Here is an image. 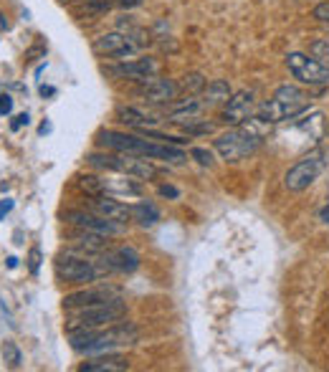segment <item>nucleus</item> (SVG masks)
Masks as SVG:
<instances>
[{"instance_id": "obj_1", "label": "nucleus", "mask_w": 329, "mask_h": 372, "mask_svg": "<svg viewBox=\"0 0 329 372\" xmlns=\"http://www.w3.org/2000/svg\"><path fill=\"white\" fill-rule=\"evenodd\" d=\"M71 347L79 355H104L114 352L119 347H129L139 339V332L129 322H117L109 327H99V329H79L69 332Z\"/></svg>"}, {"instance_id": "obj_2", "label": "nucleus", "mask_w": 329, "mask_h": 372, "mask_svg": "<svg viewBox=\"0 0 329 372\" xmlns=\"http://www.w3.org/2000/svg\"><path fill=\"white\" fill-rule=\"evenodd\" d=\"M269 129H271V124H266L264 119H259L254 114L241 127H233L225 134H220L218 140L213 142V147L220 155V160H225V163H241L243 158H249V155H254L259 150Z\"/></svg>"}, {"instance_id": "obj_3", "label": "nucleus", "mask_w": 329, "mask_h": 372, "mask_svg": "<svg viewBox=\"0 0 329 372\" xmlns=\"http://www.w3.org/2000/svg\"><path fill=\"white\" fill-rule=\"evenodd\" d=\"M99 147L112 152H124V155H139V158H150V160H168V163H183L188 155L183 150L173 145H160V142L142 140L137 134L129 132H114V129H104V132L97 134Z\"/></svg>"}, {"instance_id": "obj_4", "label": "nucleus", "mask_w": 329, "mask_h": 372, "mask_svg": "<svg viewBox=\"0 0 329 372\" xmlns=\"http://www.w3.org/2000/svg\"><path fill=\"white\" fill-rule=\"evenodd\" d=\"M306 106H309V99H306V94L301 92L299 87H294V84H281V87L274 92L271 99L264 102V104L256 109V116L264 119L266 124H279L299 116Z\"/></svg>"}, {"instance_id": "obj_5", "label": "nucleus", "mask_w": 329, "mask_h": 372, "mask_svg": "<svg viewBox=\"0 0 329 372\" xmlns=\"http://www.w3.org/2000/svg\"><path fill=\"white\" fill-rule=\"evenodd\" d=\"M127 317V304L117 299V302L107 304H92V307H76L66 309V329L79 332V329H99V327L117 324Z\"/></svg>"}, {"instance_id": "obj_6", "label": "nucleus", "mask_w": 329, "mask_h": 372, "mask_svg": "<svg viewBox=\"0 0 329 372\" xmlns=\"http://www.w3.org/2000/svg\"><path fill=\"white\" fill-rule=\"evenodd\" d=\"M89 165L102 170H109L117 175H129V177H139V180H150L157 175V168L147 158L139 155H124V152H94L89 155Z\"/></svg>"}, {"instance_id": "obj_7", "label": "nucleus", "mask_w": 329, "mask_h": 372, "mask_svg": "<svg viewBox=\"0 0 329 372\" xmlns=\"http://www.w3.org/2000/svg\"><path fill=\"white\" fill-rule=\"evenodd\" d=\"M327 165H329V152L324 150V147H317V150H312L309 155L296 160V163L286 170V175H284V187L289 192L306 190V187L319 180V175L327 170Z\"/></svg>"}, {"instance_id": "obj_8", "label": "nucleus", "mask_w": 329, "mask_h": 372, "mask_svg": "<svg viewBox=\"0 0 329 372\" xmlns=\"http://www.w3.org/2000/svg\"><path fill=\"white\" fill-rule=\"evenodd\" d=\"M286 69H289V74L294 76L296 82L306 84V87H324V84H329V64L309 56V53H286Z\"/></svg>"}, {"instance_id": "obj_9", "label": "nucleus", "mask_w": 329, "mask_h": 372, "mask_svg": "<svg viewBox=\"0 0 329 372\" xmlns=\"http://www.w3.org/2000/svg\"><path fill=\"white\" fill-rule=\"evenodd\" d=\"M56 266V276L66 284H79L87 286L92 281H97L102 276L104 268H99L94 261H89L87 256H76V253H61V256L53 261Z\"/></svg>"}, {"instance_id": "obj_10", "label": "nucleus", "mask_w": 329, "mask_h": 372, "mask_svg": "<svg viewBox=\"0 0 329 372\" xmlns=\"http://www.w3.org/2000/svg\"><path fill=\"white\" fill-rule=\"evenodd\" d=\"M122 299V289L114 284H87L84 289L66 294L64 297V309H76V307H92V304H107Z\"/></svg>"}, {"instance_id": "obj_11", "label": "nucleus", "mask_w": 329, "mask_h": 372, "mask_svg": "<svg viewBox=\"0 0 329 372\" xmlns=\"http://www.w3.org/2000/svg\"><path fill=\"white\" fill-rule=\"evenodd\" d=\"M94 53L99 56H112L117 61H132L137 58V43L122 31H109L94 38Z\"/></svg>"}, {"instance_id": "obj_12", "label": "nucleus", "mask_w": 329, "mask_h": 372, "mask_svg": "<svg viewBox=\"0 0 329 372\" xmlns=\"http://www.w3.org/2000/svg\"><path fill=\"white\" fill-rule=\"evenodd\" d=\"M256 114V97L251 89H241V92H233L231 99L223 104V111H220V119L228 127H241L246 119Z\"/></svg>"}, {"instance_id": "obj_13", "label": "nucleus", "mask_w": 329, "mask_h": 372, "mask_svg": "<svg viewBox=\"0 0 329 372\" xmlns=\"http://www.w3.org/2000/svg\"><path fill=\"white\" fill-rule=\"evenodd\" d=\"M66 221L76 228L104 233V236H114V233H122V228H124L122 223L109 221V218L94 213V210H69V213H66Z\"/></svg>"}, {"instance_id": "obj_14", "label": "nucleus", "mask_w": 329, "mask_h": 372, "mask_svg": "<svg viewBox=\"0 0 329 372\" xmlns=\"http://www.w3.org/2000/svg\"><path fill=\"white\" fill-rule=\"evenodd\" d=\"M178 84L173 79H157V76H150L142 82V87L137 89V94L150 104H173L178 99Z\"/></svg>"}, {"instance_id": "obj_15", "label": "nucleus", "mask_w": 329, "mask_h": 372, "mask_svg": "<svg viewBox=\"0 0 329 372\" xmlns=\"http://www.w3.org/2000/svg\"><path fill=\"white\" fill-rule=\"evenodd\" d=\"M139 253L132 246H117V248H107L102 256V268L104 271H117V273H132L139 268Z\"/></svg>"}, {"instance_id": "obj_16", "label": "nucleus", "mask_w": 329, "mask_h": 372, "mask_svg": "<svg viewBox=\"0 0 329 372\" xmlns=\"http://www.w3.org/2000/svg\"><path fill=\"white\" fill-rule=\"evenodd\" d=\"M89 210L104 215V218H109V221H114V223H122V226H127V221L132 218V210H129L124 203H119L117 198H112V195L89 198Z\"/></svg>"}, {"instance_id": "obj_17", "label": "nucleus", "mask_w": 329, "mask_h": 372, "mask_svg": "<svg viewBox=\"0 0 329 372\" xmlns=\"http://www.w3.org/2000/svg\"><path fill=\"white\" fill-rule=\"evenodd\" d=\"M112 71H114L117 76H132V79L145 82L150 76H157L160 64H157L152 56H139V58H132V61H119V66Z\"/></svg>"}, {"instance_id": "obj_18", "label": "nucleus", "mask_w": 329, "mask_h": 372, "mask_svg": "<svg viewBox=\"0 0 329 372\" xmlns=\"http://www.w3.org/2000/svg\"><path fill=\"white\" fill-rule=\"evenodd\" d=\"M205 109L200 97H183V99H175L170 104V122L183 124L193 116H200V111Z\"/></svg>"}, {"instance_id": "obj_19", "label": "nucleus", "mask_w": 329, "mask_h": 372, "mask_svg": "<svg viewBox=\"0 0 329 372\" xmlns=\"http://www.w3.org/2000/svg\"><path fill=\"white\" fill-rule=\"evenodd\" d=\"M124 370H129V362L122 355H112V352H104V355L79 365V372H124Z\"/></svg>"}, {"instance_id": "obj_20", "label": "nucleus", "mask_w": 329, "mask_h": 372, "mask_svg": "<svg viewBox=\"0 0 329 372\" xmlns=\"http://www.w3.org/2000/svg\"><path fill=\"white\" fill-rule=\"evenodd\" d=\"M127 177L129 175H124V177H102L104 195H112V198H139L142 195L139 182L127 180Z\"/></svg>"}, {"instance_id": "obj_21", "label": "nucleus", "mask_w": 329, "mask_h": 372, "mask_svg": "<svg viewBox=\"0 0 329 372\" xmlns=\"http://www.w3.org/2000/svg\"><path fill=\"white\" fill-rule=\"evenodd\" d=\"M231 84L225 82V79H213V82L205 84L203 89L200 99L205 104V109H213V106H223L225 102L231 99Z\"/></svg>"}, {"instance_id": "obj_22", "label": "nucleus", "mask_w": 329, "mask_h": 372, "mask_svg": "<svg viewBox=\"0 0 329 372\" xmlns=\"http://www.w3.org/2000/svg\"><path fill=\"white\" fill-rule=\"evenodd\" d=\"M71 239H74L76 248L89 251V253H104V251L109 248V241H107L109 236L97 233V231H84V228H76Z\"/></svg>"}, {"instance_id": "obj_23", "label": "nucleus", "mask_w": 329, "mask_h": 372, "mask_svg": "<svg viewBox=\"0 0 329 372\" xmlns=\"http://www.w3.org/2000/svg\"><path fill=\"white\" fill-rule=\"evenodd\" d=\"M117 119H119L122 124H127V127H134V129H147L157 122L155 116L145 114V111L137 109V106H119V109H117Z\"/></svg>"}, {"instance_id": "obj_24", "label": "nucleus", "mask_w": 329, "mask_h": 372, "mask_svg": "<svg viewBox=\"0 0 329 372\" xmlns=\"http://www.w3.org/2000/svg\"><path fill=\"white\" fill-rule=\"evenodd\" d=\"M129 210H132V221H137L142 228H152L157 221H160V210H157L152 203L129 205Z\"/></svg>"}, {"instance_id": "obj_25", "label": "nucleus", "mask_w": 329, "mask_h": 372, "mask_svg": "<svg viewBox=\"0 0 329 372\" xmlns=\"http://www.w3.org/2000/svg\"><path fill=\"white\" fill-rule=\"evenodd\" d=\"M79 190L87 195V198H97V195H104V185H102V175H79L76 180Z\"/></svg>"}, {"instance_id": "obj_26", "label": "nucleus", "mask_w": 329, "mask_h": 372, "mask_svg": "<svg viewBox=\"0 0 329 372\" xmlns=\"http://www.w3.org/2000/svg\"><path fill=\"white\" fill-rule=\"evenodd\" d=\"M205 84H208V82L203 79V74H188L178 89L185 94V97H200L203 89H205Z\"/></svg>"}, {"instance_id": "obj_27", "label": "nucleus", "mask_w": 329, "mask_h": 372, "mask_svg": "<svg viewBox=\"0 0 329 372\" xmlns=\"http://www.w3.org/2000/svg\"><path fill=\"white\" fill-rule=\"evenodd\" d=\"M183 132L193 134V137H198V134H210L213 132V124H210L208 119H198V116H193V119L183 122Z\"/></svg>"}, {"instance_id": "obj_28", "label": "nucleus", "mask_w": 329, "mask_h": 372, "mask_svg": "<svg viewBox=\"0 0 329 372\" xmlns=\"http://www.w3.org/2000/svg\"><path fill=\"white\" fill-rule=\"evenodd\" d=\"M3 360H6L11 367H18L21 365V349H18L13 342H6L3 344Z\"/></svg>"}, {"instance_id": "obj_29", "label": "nucleus", "mask_w": 329, "mask_h": 372, "mask_svg": "<svg viewBox=\"0 0 329 372\" xmlns=\"http://www.w3.org/2000/svg\"><path fill=\"white\" fill-rule=\"evenodd\" d=\"M190 158L195 160L198 165H203V168H210V165H213V155H210L208 150H203V147H193Z\"/></svg>"}, {"instance_id": "obj_30", "label": "nucleus", "mask_w": 329, "mask_h": 372, "mask_svg": "<svg viewBox=\"0 0 329 372\" xmlns=\"http://www.w3.org/2000/svg\"><path fill=\"white\" fill-rule=\"evenodd\" d=\"M312 18H317L322 26H329V0H322V3H317V6H314Z\"/></svg>"}, {"instance_id": "obj_31", "label": "nucleus", "mask_w": 329, "mask_h": 372, "mask_svg": "<svg viewBox=\"0 0 329 372\" xmlns=\"http://www.w3.org/2000/svg\"><path fill=\"white\" fill-rule=\"evenodd\" d=\"M309 51H312V56L319 58V61H327L329 58V41H314L312 46H309Z\"/></svg>"}, {"instance_id": "obj_32", "label": "nucleus", "mask_w": 329, "mask_h": 372, "mask_svg": "<svg viewBox=\"0 0 329 372\" xmlns=\"http://www.w3.org/2000/svg\"><path fill=\"white\" fill-rule=\"evenodd\" d=\"M38 268H41V248H36V246H33V248H31V253H28V271L36 276V273H38Z\"/></svg>"}, {"instance_id": "obj_33", "label": "nucleus", "mask_w": 329, "mask_h": 372, "mask_svg": "<svg viewBox=\"0 0 329 372\" xmlns=\"http://www.w3.org/2000/svg\"><path fill=\"white\" fill-rule=\"evenodd\" d=\"M112 3H114V0H87V8L94 13H102V11H109Z\"/></svg>"}, {"instance_id": "obj_34", "label": "nucleus", "mask_w": 329, "mask_h": 372, "mask_svg": "<svg viewBox=\"0 0 329 372\" xmlns=\"http://www.w3.org/2000/svg\"><path fill=\"white\" fill-rule=\"evenodd\" d=\"M11 111H13V97H8V94H0V116L11 114Z\"/></svg>"}, {"instance_id": "obj_35", "label": "nucleus", "mask_w": 329, "mask_h": 372, "mask_svg": "<svg viewBox=\"0 0 329 372\" xmlns=\"http://www.w3.org/2000/svg\"><path fill=\"white\" fill-rule=\"evenodd\" d=\"M160 195H165V198H180V190L175 185H160Z\"/></svg>"}, {"instance_id": "obj_36", "label": "nucleus", "mask_w": 329, "mask_h": 372, "mask_svg": "<svg viewBox=\"0 0 329 372\" xmlns=\"http://www.w3.org/2000/svg\"><path fill=\"white\" fill-rule=\"evenodd\" d=\"M31 122V116H28V111H23V114H18L16 119H13V124H11V129H21L23 124H28Z\"/></svg>"}, {"instance_id": "obj_37", "label": "nucleus", "mask_w": 329, "mask_h": 372, "mask_svg": "<svg viewBox=\"0 0 329 372\" xmlns=\"http://www.w3.org/2000/svg\"><path fill=\"white\" fill-rule=\"evenodd\" d=\"M13 205H16V203H13V200H11V198H6V200H0V221H3V218H6V215H8V213H11V210H13Z\"/></svg>"}, {"instance_id": "obj_38", "label": "nucleus", "mask_w": 329, "mask_h": 372, "mask_svg": "<svg viewBox=\"0 0 329 372\" xmlns=\"http://www.w3.org/2000/svg\"><path fill=\"white\" fill-rule=\"evenodd\" d=\"M119 6H122V8H127V11H129V8L142 6V0H119Z\"/></svg>"}, {"instance_id": "obj_39", "label": "nucleus", "mask_w": 329, "mask_h": 372, "mask_svg": "<svg viewBox=\"0 0 329 372\" xmlns=\"http://www.w3.org/2000/svg\"><path fill=\"white\" fill-rule=\"evenodd\" d=\"M319 221H322L324 226H329V205H324V208L319 210Z\"/></svg>"}, {"instance_id": "obj_40", "label": "nucleus", "mask_w": 329, "mask_h": 372, "mask_svg": "<svg viewBox=\"0 0 329 372\" xmlns=\"http://www.w3.org/2000/svg\"><path fill=\"white\" fill-rule=\"evenodd\" d=\"M41 94H43V97H51V94H56V89L53 87H41Z\"/></svg>"}, {"instance_id": "obj_41", "label": "nucleus", "mask_w": 329, "mask_h": 372, "mask_svg": "<svg viewBox=\"0 0 329 372\" xmlns=\"http://www.w3.org/2000/svg\"><path fill=\"white\" fill-rule=\"evenodd\" d=\"M38 132H41V134H48V132H51V124H48V122H43V124H41V129H38Z\"/></svg>"}, {"instance_id": "obj_42", "label": "nucleus", "mask_w": 329, "mask_h": 372, "mask_svg": "<svg viewBox=\"0 0 329 372\" xmlns=\"http://www.w3.org/2000/svg\"><path fill=\"white\" fill-rule=\"evenodd\" d=\"M16 266H18V258L11 256V258H8V268H16Z\"/></svg>"}, {"instance_id": "obj_43", "label": "nucleus", "mask_w": 329, "mask_h": 372, "mask_svg": "<svg viewBox=\"0 0 329 372\" xmlns=\"http://www.w3.org/2000/svg\"><path fill=\"white\" fill-rule=\"evenodd\" d=\"M61 3H74V0H61Z\"/></svg>"}, {"instance_id": "obj_44", "label": "nucleus", "mask_w": 329, "mask_h": 372, "mask_svg": "<svg viewBox=\"0 0 329 372\" xmlns=\"http://www.w3.org/2000/svg\"><path fill=\"white\" fill-rule=\"evenodd\" d=\"M327 134H329V124H327Z\"/></svg>"}]
</instances>
